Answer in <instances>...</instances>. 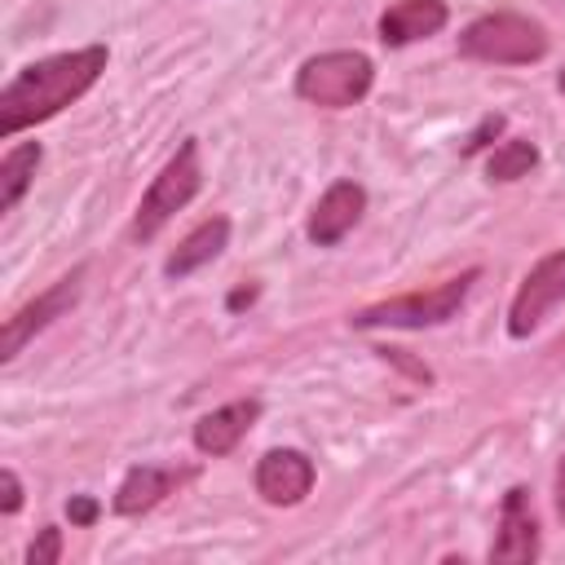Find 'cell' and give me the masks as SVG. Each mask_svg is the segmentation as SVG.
Segmentation results:
<instances>
[{
  "instance_id": "11",
  "label": "cell",
  "mask_w": 565,
  "mask_h": 565,
  "mask_svg": "<svg viewBox=\"0 0 565 565\" xmlns=\"http://www.w3.org/2000/svg\"><path fill=\"white\" fill-rule=\"evenodd\" d=\"M194 477V468H172V463H137L124 472L115 499H110V512L115 516H141L150 508H159L168 494H177L185 481Z\"/></svg>"
},
{
  "instance_id": "2",
  "label": "cell",
  "mask_w": 565,
  "mask_h": 565,
  "mask_svg": "<svg viewBox=\"0 0 565 565\" xmlns=\"http://www.w3.org/2000/svg\"><path fill=\"white\" fill-rule=\"evenodd\" d=\"M477 278H481V269H463V274H455V278H446L437 287L406 291V296H393V300H375V305L358 309L349 318V327H358V331H384V327L388 331H424V327H441L463 309V300H468Z\"/></svg>"
},
{
  "instance_id": "23",
  "label": "cell",
  "mask_w": 565,
  "mask_h": 565,
  "mask_svg": "<svg viewBox=\"0 0 565 565\" xmlns=\"http://www.w3.org/2000/svg\"><path fill=\"white\" fill-rule=\"evenodd\" d=\"M556 88H561V93H565V66H561V75H556Z\"/></svg>"
},
{
  "instance_id": "12",
  "label": "cell",
  "mask_w": 565,
  "mask_h": 565,
  "mask_svg": "<svg viewBox=\"0 0 565 565\" xmlns=\"http://www.w3.org/2000/svg\"><path fill=\"white\" fill-rule=\"evenodd\" d=\"M256 419H260V397H234V402L199 415L194 428H190V441H194L199 455L221 459V455H230L256 428Z\"/></svg>"
},
{
  "instance_id": "13",
  "label": "cell",
  "mask_w": 565,
  "mask_h": 565,
  "mask_svg": "<svg viewBox=\"0 0 565 565\" xmlns=\"http://www.w3.org/2000/svg\"><path fill=\"white\" fill-rule=\"evenodd\" d=\"M446 22H450V4L446 0H397V4H388L380 13L375 31H380L384 49H406L415 40L437 35Z\"/></svg>"
},
{
  "instance_id": "5",
  "label": "cell",
  "mask_w": 565,
  "mask_h": 565,
  "mask_svg": "<svg viewBox=\"0 0 565 565\" xmlns=\"http://www.w3.org/2000/svg\"><path fill=\"white\" fill-rule=\"evenodd\" d=\"M375 84V62L358 49H331L313 53L296 71V97L318 106V110H349L358 106Z\"/></svg>"
},
{
  "instance_id": "16",
  "label": "cell",
  "mask_w": 565,
  "mask_h": 565,
  "mask_svg": "<svg viewBox=\"0 0 565 565\" xmlns=\"http://www.w3.org/2000/svg\"><path fill=\"white\" fill-rule=\"evenodd\" d=\"M539 163V146L530 137H503L490 154H486V177L508 185V181H521L530 177V168Z\"/></svg>"
},
{
  "instance_id": "18",
  "label": "cell",
  "mask_w": 565,
  "mask_h": 565,
  "mask_svg": "<svg viewBox=\"0 0 565 565\" xmlns=\"http://www.w3.org/2000/svg\"><path fill=\"white\" fill-rule=\"evenodd\" d=\"M503 132V115H486L472 132H468V141H463V154H477V150H486L490 146V137H499Z\"/></svg>"
},
{
  "instance_id": "1",
  "label": "cell",
  "mask_w": 565,
  "mask_h": 565,
  "mask_svg": "<svg viewBox=\"0 0 565 565\" xmlns=\"http://www.w3.org/2000/svg\"><path fill=\"white\" fill-rule=\"evenodd\" d=\"M106 62H110L106 44H84V49H66V53L26 62L0 88V137H18V132L62 115L71 102H79L102 79Z\"/></svg>"
},
{
  "instance_id": "3",
  "label": "cell",
  "mask_w": 565,
  "mask_h": 565,
  "mask_svg": "<svg viewBox=\"0 0 565 565\" xmlns=\"http://www.w3.org/2000/svg\"><path fill=\"white\" fill-rule=\"evenodd\" d=\"M203 190V154H199V137H185L168 163L154 172V181L146 185L137 212H132V225H128V238L132 243H150L181 207H190V199Z\"/></svg>"
},
{
  "instance_id": "7",
  "label": "cell",
  "mask_w": 565,
  "mask_h": 565,
  "mask_svg": "<svg viewBox=\"0 0 565 565\" xmlns=\"http://www.w3.org/2000/svg\"><path fill=\"white\" fill-rule=\"evenodd\" d=\"M565 300V247L547 252L516 287L512 305H508V335L512 340H525L543 327V318Z\"/></svg>"
},
{
  "instance_id": "10",
  "label": "cell",
  "mask_w": 565,
  "mask_h": 565,
  "mask_svg": "<svg viewBox=\"0 0 565 565\" xmlns=\"http://www.w3.org/2000/svg\"><path fill=\"white\" fill-rule=\"evenodd\" d=\"M543 534H539V512L525 486H508L499 503V534L490 543V561H539Z\"/></svg>"
},
{
  "instance_id": "4",
  "label": "cell",
  "mask_w": 565,
  "mask_h": 565,
  "mask_svg": "<svg viewBox=\"0 0 565 565\" xmlns=\"http://www.w3.org/2000/svg\"><path fill=\"white\" fill-rule=\"evenodd\" d=\"M547 44H552L547 31L516 9L481 13L459 31V53L486 66H530L547 57Z\"/></svg>"
},
{
  "instance_id": "9",
  "label": "cell",
  "mask_w": 565,
  "mask_h": 565,
  "mask_svg": "<svg viewBox=\"0 0 565 565\" xmlns=\"http://www.w3.org/2000/svg\"><path fill=\"white\" fill-rule=\"evenodd\" d=\"M362 212H366V185L353 181V177H340V181H331V185L318 194V203L309 207V216H305V238H309L313 247H335V243L362 221Z\"/></svg>"
},
{
  "instance_id": "17",
  "label": "cell",
  "mask_w": 565,
  "mask_h": 565,
  "mask_svg": "<svg viewBox=\"0 0 565 565\" xmlns=\"http://www.w3.org/2000/svg\"><path fill=\"white\" fill-rule=\"evenodd\" d=\"M62 561V530L57 525H40V534L26 547V565H57Z\"/></svg>"
},
{
  "instance_id": "15",
  "label": "cell",
  "mask_w": 565,
  "mask_h": 565,
  "mask_svg": "<svg viewBox=\"0 0 565 565\" xmlns=\"http://www.w3.org/2000/svg\"><path fill=\"white\" fill-rule=\"evenodd\" d=\"M40 159H44V146L40 141H13L4 150V159H0V212H13L22 203V194L35 181Z\"/></svg>"
},
{
  "instance_id": "6",
  "label": "cell",
  "mask_w": 565,
  "mask_h": 565,
  "mask_svg": "<svg viewBox=\"0 0 565 565\" xmlns=\"http://www.w3.org/2000/svg\"><path fill=\"white\" fill-rule=\"evenodd\" d=\"M79 291H84V265H75V269H71V274H62L57 282H49V287H44L35 300H26L22 309H13V313L4 318V344H0L4 353H0V358H4V362H13V358H18V353H22V349L44 331V327H53L62 313H71V309H75Z\"/></svg>"
},
{
  "instance_id": "21",
  "label": "cell",
  "mask_w": 565,
  "mask_h": 565,
  "mask_svg": "<svg viewBox=\"0 0 565 565\" xmlns=\"http://www.w3.org/2000/svg\"><path fill=\"white\" fill-rule=\"evenodd\" d=\"M552 499H556V516L565 521V450H561V463H556V486H552Z\"/></svg>"
},
{
  "instance_id": "20",
  "label": "cell",
  "mask_w": 565,
  "mask_h": 565,
  "mask_svg": "<svg viewBox=\"0 0 565 565\" xmlns=\"http://www.w3.org/2000/svg\"><path fill=\"white\" fill-rule=\"evenodd\" d=\"M66 516H71V525H93L102 516V503L93 494H71L66 499Z\"/></svg>"
},
{
  "instance_id": "22",
  "label": "cell",
  "mask_w": 565,
  "mask_h": 565,
  "mask_svg": "<svg viewBox=\"0 0 565 565\" xmlns=\"http://www.w3.org/2000/svg\"><path fill=\"white\" fill-rule=\"evenodd\" d=\"M256 300V287H238L234 296H230V309H243V305H252Z\"/></svg>"
},
{
  "instance_id": "8",
  "label": "cell",
  "mask_w": 565,
  "mask_h": 565,
  "mask_svg": "<svg viewBox=\"0 0 565 565\" xmlns=\"http://www.w3.org/2000/svg\"><path fill=\"white\" fill-rule=\"evenodd\" d=\"M256 494L269 503V508H296L309 499L313 481H318V468L305 450L296 446H274L256 459Z\"/></svg>"
},
{
  "instance_id": "19",
  "label": "cell",
  "mask_w": 565,
  "mask_h": 565,
  "mask_svg": "<svg viewBox=\"0 0 565 565\" xmlns=\"http://www.w3.org/2000/svg\"><path fill=\"white\" fill-rule=\"evenodd\" d=\"M0 486H4L0 512H4V516H18V512H22V494H26V490H22V477H18L13 468H4V472H0Z\"/></svg>"
},
{
  "instance_id": "14",
  "label": "cell",
  "mask_w": 565,
  "mask_h": 565,
  "mask_svg": "<svg viewBox=\"0 0 565 565\" xmlns=\"http://www.w3.org/2000/svg\"><path fill=\"white\" fill-rule=\"evenodd\" d=\"M225 247H230V216H207V221H199V225L168 252V260H163V278L181 282V278L199 274L203 265H212Z\"/></svg>"
}]
</instances>
